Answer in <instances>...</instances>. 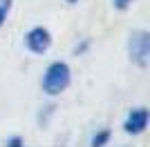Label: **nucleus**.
Returning a JSON list of instances; mask_svg holds the SVG:
<instances>
[{"instance_id": "7ed1b4c3", "label": "nucleus", "mask_w": 150, "mask_h": 147, "mask_svg": "<svg viewBox=\"0 0 150 147\" xmlns=\"http://www.w3.org/2000/svg\"><path fill=\"white\" fill-rule=\"evenodd\" d=\"M25 47L29 49L31 54L43 56L47 49L52 47V34L47 27H31L25 34Z\"/></svg>"}, {"instance_id": "0eeeda50", "label": "nucleus", "mask_w": 150, "mask_h": 147, "mask_svg": "<svg viewBox=\"0 0 150 147\" xmlns=\"http://www.w3.org/2000/svg\"><path fill=\"white\" fill-rule=\"evenodd\" d=\"M112 5H114V9H119V11H125V9L132 5V0H112Z\"/></svg>"}, {"instance_id": "1a4fd4ad", "label": "nucleus", "mask_w": 150, "mask_h": 147, "mask_svg": "<svg viewBox=\"0 0 150 147\" xmlns=\"http://www.w3.org/2000/svg\"><path fill=\"white\" fill-rule=\"evenodd\" d=\"M67 2H69V5H76V2H79V0H67Z\"/></svg>"}, {"instance_id": "f03ea898", "label": "nucleus", "mask_w": 150, "mask_h": 147, "mask_svg": "<svg viewBox=\"0 0 150 147\" xmlns=\"http://www.w3.org/2000/svg\"><path fill=\"white\" fill-rule=\"evenodd\" d=\"M128 56L137 67L146 69L150 62V34L148 31H132L128 38Z\"/></svg>"}, {"instance_id": "20e7f679", "label": "nucleus", "mask_w": 150, "mask_h": 147, "mask_svg": "<svg viewBox=\"0 0 150 147\" xmlns=\"http://www.w3.org/2000/svg\"><path fill=\"white\" fill-rule=\"evenodd\" d=\"M146 127H148V109H146V107H137V109H132L130 114H128V118H125V123H123L125 134H130V136L144 134Z\"/></svg>"}, {"instance_id": "f257e3e1", "label": "nucleus", "mask_w": 150, "mask_h": 147, "mask_svg": "<svg viewBox=\"0 0 150 147\" xmlns=\"http://www.w3.org/2000/svg\"><path fill=\"white\" fill-rule=\"evenodd\" d=\"M69 80H72V69H69V65L63 62V60H56V62H52L50 67L45 69L40 85H43L45 94L58 96L61 92H65L69 87Z\"/></svg>"}, {"instance_id": "39448f33", "label": "nucleus", "mask_w": 150, "mask_h": 147, "mask_svg": "<svg viewBox=\"0 0 150 147\" xmlns=\"http://www.w3.org/2000/svg\"><path fill=\"white\" fill-rule=\"evenodd\" d=\"M110 129H101V132H96V134L92 136V141H90V147H105L108 143H110Z\"/></svg>"}, {"instance_id": "423d86ee", "label": "nucleus", "mask_w": 150, "mask_h": 147, "mask_svg": "<svg viewBox=\"0 0 150 147\" xmlns=\"http://www.w3.org/2000/svg\"><path fill=\"white\" fill-rule=\"evenodd\" d=\"M9 11H11V0H0V27L5 24Z\"/></svg>"}, {"instance_id": "6e6552de", "label": "nucleus", "mask_w": 150, "mask_h": 147, "mask_svg": "<svg viewBox=\"0 0 150 147\" xmlns=\"http://www.w3.org/2000/svg\"><path fill=\"white\" fill-rule=\"evenodd\" d=\"M7 147H23V138H18V136L9 138V141H7Z\"/></svg>"}]
</instances>
